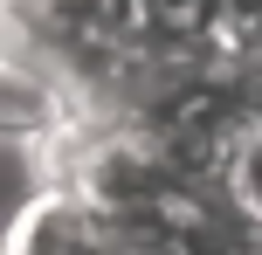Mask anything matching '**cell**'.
I'll use <instances>...</instances> for the list:
<instances>
[{
    "label": "cell",
    "instance_id": "cell-1",
    "mask_svg": "<svg viewBox=\"0 0 262 255\" xmlns=\"http://www.w3.org/2000/svg\"><path fill=\"white\" fill-rule=\"evenodd\" d=\"M124 248H131V221L104 214L76 187H62L41 207H28L14 221V235H7V255H124Z\"/></svg>",
    "mask_w": 262,
    "mask_h": 255
}]
</instances>
